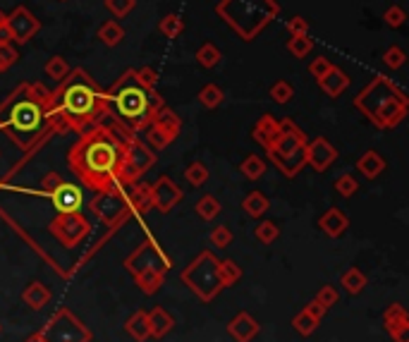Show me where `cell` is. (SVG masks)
Masks as SVG:
<instances>
[{
	"mask_svg": "<svg viewBox=\"0 0 409 342\" xmlns=\"http://www.w3.org/2000/svg\"><path fill=\"white\" fill-rule=\"evenodd\" d=\"M335 192L340 194V197H344V199L354 197V194L359 192V182H357V177L349 175V172H344V175H340V177H337V180H335Z\"/></svg>",
	"mask_w": 409,
	"mask_h": 342,
	"instance_id": "obj_45",
	"label": "cell"
},
{
	"mask_svg": "<svg viewBox=\"0 0 409 342\" xmlns=\"http://www.w3.org/2000/svg\"><path fill=\"white\" fill-rule=\"evenodd\" d=\"M240 172L247 177V180H251V182L261 180V177L266 175V161H263L261 156H256V154L247 156V158L240 163Z\"/></svg>",
	"mask_w": 409,
	"mask_h": 342,
	"instance_id": "obj_34",
	"label": "cell"
},
{
	"mask_svg": "<svg viewBox=\"0 0 409 342\" xmlns=\"http://www.w3.org/2000/svg\"><path fill=\"white\" fill-rule=\"evenodd\" d=\"M108 115L106 91L94 81L86 70H69L62 81H58V89L51 91L48 101L46 124L53 134L62 129L82 134L84 129L99 124L101 117Z\"/></svg>",
	"mask_w": 409,
	"mask_h": 342,
	"instance_id": "obj_1",
	"label": "cell"
},
{
	"mask_svg": "<svg viewBox=\"0 0 409 342\" xmlns=\"http://www.w3.org/2000/svg\"><path fill=\"white\" fill-rule=\"evenodd\" d=\"M51 91L39 81L19 84L12 94L0 103V129L19 146L22 151L34 149L43 134H53L46 124Z\"/></svg>",
	"mask_w": 409,
	"mask_h": 342,
	"instance_id": "obj_3",
	"label": "cell"
},
{
	"mask_svg": "<svg viewBox=\"0 0 409 342\" xmlns=\"http://www.w3.org/2000/svg\"><path fill=\"white\" fill-rule=\"evenodd\" d=\"M147 321H149V333L153 340H163L165 335L170 333L172 328H175V318H172V314L168 309L163 307H153L147 311Z\"/></svg>",
	"mask_w": 409,
	"mask_h": 342,
	"instance_id": "obj_23",
	"label": "cell"
},
{
	"mask_svg": "<svg viewBox=\"0 0 409 342\" xmlns=\"http://www.w3.org/2000/svg\"><path fill=\"white\" fill-rule=\"evenodd\" d=\"M242 280V266L233 259H223L220 261V282L223 287H233Z\"/></svg>",
	"mask_w": 409,
	"mask_h": 342,
	"instance_id": "obj_39",
	"label": "cell"
},
{
	"mask_svg": "<svg viewBox=\"0 0 409 342\" xmlns=\"http://www.w3.org/2000/svg\"><path fill=\"white\" fill-rule=\"evenodd\" d=\"M354 106L378 129H392L405 120L409 111L407 94L387 77H374L354 99Z\"/></svg>",
	"mask_w": 409,
	"mask_h": 342,
	"instance_id": "obj_5",
	"label": "cell"
},
{
	"mask_svg": "<svg viewBox=\"0 0 409 342\" xmlns=\"http://www.w3.org/2000/svg\"><path fill=\"white\" fill-rule=\"evenodd\" d=\"M271 209V202H268V197L263 192H258V189H254V192H249L244 199H242V211H244L249 218H261L266 211Z\"/></svg>",
	"mask_w": 409,
	"mask_h": 342,
	"instance_id": "obj_31",
	"label": "cell"
},
{
	"mask_svg": "<svg viewBox=\"0 0 409 342\" xmlns=\"http://www.w3.org/2000/svg\"><path fill=\"white\" fill-rule=\"evenodd\" d=\"M125 333L132 338L134 342H147L151 338L149 333V321H147V311L144 309H139V311H134L132 316L125 321Z\"/></svg>",
	"mask_w": 409,
	"mask_h": 342,
	"instance_id": "obj_29",
	"label": "cell"
},
{
	"mask_svg": "<svg viewBox=\"0 0 409 342\" xmlns=\"http://www.w3.org/2000/svg\"><path fill=\"white\" fill-rule=\"evenodd\" d=\"M316 302L321 304L323 309H333L337 302H340V292H337V287H333V285H323L319 292H316V297H314Z\"/></svg>",
	"mask_w": 409,
	"mask_h": 342,
	"instance_id": "obj_47",
	"label": "cell"
},
{
	"mask_svg": "<svg viewBox=\"0 0 409 342\" xmlns=\"http://www.w3.org/2000/svg\"><path fill=\"white\" fill-rule=\"evenodd\" d=\"M280 237V227L273 220H261L254 227V240L261 244H273Z\"/></svg>",
	"mask_w": 409,
	"mask_h": 342,
	"instance_id": "obj_42",
	"label": "cell"
},
{
	"mask_svg": "<svg viewBox=\"0 0 409 342\" xmlns=\"http://www.w3.org/2000/svg\"><path fill=\"white\" fill-rule=\"evenodd\" d=\"M337 161V149L326 137H316L306 141V165L314 168V172H326Z\"/></svg>",
	"mask_w": 409,
	"mask_h": 342,
	"instance_id": "obj_18",
	"label": "cell"
},
{
	"mask_svg": "<svg viewBox=\"0 0 409 342\" xmlns=\"http://www.w3.org/2000/svg\"><path fill=\"white\" fill-rule=\"evenodd\" d=\"M182 199H185V192L168 175H160L151 184V202H153V209L160 211V213H170Z\"/></svg>",
	"mask_w": 409,
	"mask_h": 342,
	"instance_id": "obj_16",
	"label": "cell"
},
{
	"mask_svg": "<svg viewBox=\"0 0 409 342\" xmlns=\"http://www.w3.org/2000/svg\"><path fill=\"white\" fill-rule=\"evenodd\" d=\"M287 31L290 36H306L309 34V22L299 17V15H294L292 19H287Z\"/></svg>",
	"mask_w": 409,
	"mask_h": 342,
	"instance_id": "obj_54",
	"label": "cell"
},
{
	"mask_svg": "<svg viewBox=\"0 0 409 342\" xmlns=\"http://www.w3.org/2000/svg\"><path fill=\"white\" fill-rule=\"evenodd\" d=\"M383 63H385V67H390V70H400L402 65L407 63V53L402 51L400 46H390L383 53Z\"/></svg>",
	"mask_w": 409,
	"mask_h": 342,
	"instance_id": "obj_48",
	"label": "cell"
},
{
	"mask_svg": "<svg viewBox=\"0 0 409 342\" xmlns=\"http://www.w3.org/2000/svg\"><path fill=\"white\" fill-rule=\"evenodd\" d=\"M311 48H314V39H309V34L306 36H290L287 39V51L292 53L294 58H306L311 53Z\"/></svg>",
	"mask_w": 409,
	"mask_h": 342,
	"instance_id": "obj_43",
	"label": "cell"
},
{
	"mask_svg": "<svg viewBox=\"0 0 409 342\" xmlns=\"http://www.w3.org/2000/svg\"><path fill=\"white\" fill-rule=\"evenodd\" d=\"M357 170L362 172V175L366 177V180H376V177H378L381 172L385 170V158L378 154V151L369 149V151H364V154L359 156V161H357Z\"/></svg>",
	"mask_w": 409,
	"mask_h": 342,
	"instance_id": "obj_27",
	"label": "cell"
},
{
	"mask_svg": "<svg viewBox=\"0 0 409 342\" xmlns=\"http://www.w3.org/2000/svg\"><path fill=\"white\" fill-rule=\"evenodd\" d=\"M0 43H12V36H10L8 26H5V22L0 24Z\"/></svg>",
	"mask_w": 409,
	"mask_h": 342,
	"instance_id": "obj_57",
	"label": "cell"
},
{
	"mask_svg": "<svg viewBox=\"0 0 409 342\" xmlns=\"http://www.w3.org/2000/svg\"><path fill=\"white\" fill-rule=\"evenodd\" d=\"M319 86L326 91L328 96H331V99H337V96H340L342 91L349 86V77H347V72H342L340 67L333 65V67L319 79Z\"/></svg>",
	"mask_w": 409,
	"mask_h": 342,
	"instance_id": "obj_25",
	"label": "cell"
},
{
	"mask_svg": "<svg viewBox=\"0 0 409 342\" xmlns=\"http://www.w3.org/2000/svg\"><path fill=\"white\" fill-rule=\"evenodd\" d=\"M22 302L31 309V311H41L51 304V290L43 285L41 280H29L22 290Z\"/></svg>",
	"mask_w": 409,
	"mask_h": 342,
	"instance_id": "obj_24",
	"label": "cell"
},
{
	"mask_svg": "<svg viewBox=\"0 0 409 342\" xmlns=\"http://www.w3.org/2000/svg\"><path fill=\"white\" fill-rule=\"evenodd\" d=\"M134 74H137V79L142 81L147 89H156V84H158V72H156L153 67H149V65H144V67L134 70Z\"/></svg>",
	"mask_w": 409,
	"mask_h": 342,
	"instance_id": "obj_52",
	"label": "cell"
},
{
	"mask_svg": "<svg viewBox=\"0 0 409 342\" xmlns=\"http://www.w3.org/2000/svg\"><path fill=\"white\" fill-rule=\"evenodd\" d=\"M194 211H197V215L201 220H206V222H211L218 218V213H220V202L215 197H211V194H206V197H201L197 202V206H194Z\"/></svg>",
	"mask_w": 409,
	"mask_h": 342,
	"instance_id": "obj_35",
	"label": "cell"
},
{
	"mask_svg": "<svg viewBox=\"0 0 409 342\" xmlns=\"http://www.w3.org/2000/svg\"><path fill=\"white\" fill-rule=\"evenodd\" d=\"M331 67H333V63L328 60L326 56H319V58H314V63L309 65V74H311V77H316V81H319Z\"/></svg>",
	"mask_w": 409,
	"mask_h": 342,
	"instance_id": "obj_53",
	"label": "cell"
},
{
	"mask_svg": "<svg viewBox=\"0 0 409 342\" xmlns=\"http://www.w3.org/2000/svg\"><path fill=\"white\" fill-rule=\"evenodd\" d=\"M223 101H225V91L220 89L218 84H206L201 91H199V103H201L203 108H208V111L218 108Z\"/></svg>",
	"mask_w": 409,
	"mask_h": 342,
	"instance_id": "obj_37",
	"label": "cell"
},
{
	"mask_svg": "<svg viewBox=\"0 0 409 342\" xmlns=\"http://www.w3.org/2000/svg\"><path fill=\"white\" fill-rule=\"evenodd\" d=\"M319 323H321L319 318L311 316L306 309H299V311L292 316V328L297 330L301 338H309V335H314L316 330H319Z\"/></svg>",
	"mask_w": 409,
	"mask_h": 342,
	"instance_id": "obj_33",
	"label": "cell"
},
{
	"mask_svg": "<svg viewBox=\"0 0 409 342\" xmlns=\"http://www.w3.org/2000/svg\"><path fill=\"white\" fill-rule=\"evenodd\" d=\"M278 122L280 132L276 141L266 149V154L285 177H294L306 165V141L309 139H306L304 129L297 127L290 117H283Z\"/></svg>",
	"mask_w": 409,
	"mask_h": 342,
	"instance_id": "obj_7",
	"label": "cell"
},
{
	"mask_svg": "<svg viewBox=\"0 0 409 342\" xmlns=\"http://www.w3.org/2000/svg\"><path fill=\"white\" fill-rule=\"evenodd\" d=\"M304 309H306V311L311 314V316H316V318H319V321H323V316H326V309H323L321 304L316 302V300H311L309 304H306Z\"/></svg>",
	"mask_w": 409,
	"mask_h": 342,
	"instance_id": "obj_56",
	"label": "cell"
},
{
	"mask_svg": "<svg viewBox=\"0 0 409 342\" xmlns=\"http://www.w3.org/2000/svg\"><path fill=\"white\" fill-rule=\"evenodd\" d=\"M347 227H349L347 213H344L342 209H337V206H333V209L323 211V215L319 218V230L326 237H331V240H337V237H342L344 232H347Z\"/></svg>",
	"mask_w": 409,
	"mask_h": 342,
	"instance_id": "obj_22",
	"label": "cell"
},
{
	"mask_svg": "<svg viewBox=\"0 0 409 342\" xmlns=\"http://www.w3.org/2000/svg\"><path fill=\"white\" fill-rule=\"evenodd\" d=\"M134 282H137V287L144 292V295H156V292L160 290V287L165 285V273L163 270H153V268H149V270H142L139 275H134Z\"/></svg>",
	"mask_w": 409,
	"mask_h": 342,
	"instance_id": "obj_30",
	"label": "cell"
},
{
	"mask_svg": "<svg viewBox=\"0 0 409 342\" xmlns=\"http://www.w3.org/2000/svg\"><path fill=\"white\" fill-rule=\"evenodd\" d=\"M5 22V15H3V10H0V24H3Z\"/></svg>",
	"mask_w": 409,
	"mask_h": 342,
	"instance_id": "obj_59",
	"label": "cell"
},
{
	"mask_svg": "<svg viewBox=\"0 0 409 342\" xmlns=\"http://www.w3.org/2000/svg\"><path fill=\"white\" fill-rule=\"evenodd\" d=\"M122 149H125V139H120L115 129L106 124H94L84 129L77 144L69 149L67 165L91 192H108L117 187L115 170L122 161Z\"/></svg>",
	"mask_w": 409,
	"mask_h": 342,
	"instance_id": "obj_2",
	"label": "cell"
},
{
	"mask_svg": "<svg viewBox=\"0 0 409 342\" xmlns=\"http://www.w3.org/2000/svg\"><path fill=\"white\" fill-rule=\"evenodd\" d=\"M215 15L242 41H254L280 15V5L276 0H220L215 5Z\"/></svg>",
	"mask_w": 409,
	"mask_h": 342,
	"instance_id": "obj_6",
	"label": "cell"
},
{
	"mask_svg": "<svg viewBox=\"0 0 409 342\" xmlns=\"http://www.w3.org/2000/svg\"><path fill=\"white\" fill-rule=\"evenodd\" d=\"M5 26H8L15 43H26L39 34L41 22L36 19V15L31 13V10H26L24 5H17V8L5 17Z\"/></svg>",
	"mask_w": 409,
	"mask_h": 342,
	"instance_id": "obj_15",
	"label": "cell"
},
{
	"mask_svg": "<svg viewBox=\"0 0 409 342\" xmlns=\"http://www.w3.org/2000/svg\"><path fill=\"white\" fill-rule=\"evenodd\" d=\"M134 5H137V0H106V8L120 19L127 17V15L132 13Z\"/></svg>",
	"mask_w": 409,
	"mask_h": 342,
	"instance_id": "obj_50",
	"label": "cell"
},
{
	"mask_svg": "<svg viewBox=\"0 0 409 342\" xmlns=\"http://www.w3.org/2000/svg\"><path fill=\"white\" fill-rule=\"evenodd\" d=\"M46 342H91L94 333L89 330V325H84L69 311L67 307H60L53 311V316L43 323L39 330Z\"/></svg>",
	"mask_w": 409,
	"mask_h": 342,
	"instance_id": "obj_10",
	"label": "cell"
},
{
	"mask_svg": "<svg viewBox=\"0 0 409 342\" xmlns=\"http://www.w3.org/2000/svg\"><path fill=\"white\" fill-rule=\"evenodd\" d=\"M366 282H369V278H366V273L362 268H357V266H352V268H347L344 273L340 275V287L344 292H347L349 297H357L364 292Z\"/></svg>",
	"mask_w": 409,
	"mask_h": 342,
	"instance_id": "obj_28",
	"label": "cell"
},
{
	"mask_svg": "<svg viewBox=\"0 0 409 342\" xmlns=\"http://www.w3.org/2000/svg\"><path fill=\"white\" fill-rule=\"evenodd\" d=\"M156 163V154L147 146V141H142L139 137H132L125 141V149H122V161L115 170V182L117 187H129V184L142 180L144 172H149Z\"/></svg>",
	"mask_w": 409,
	"mask_h": 342,
	"instance_id": "obj_9",
	"label": "cell"
},
{
	"mask_svg": "<svg viewBox=\"0 0 409 342\" xmlns=\"http://www.w3.org/2000/svg\"><path fill=\"white\" fill-rule=\"evenodd\" d=\"M125 199L127 206L132 211V215H147L151 209H153V202H151V184L147 182H134L125 187Z\"/></svg>",
	"mask_w": 409,
	"mask_h": 342,
	"instance_id": "obj_21",
	"label": "cell"
},
{
	"mask_svg": "<svg viewBox=\"0 0 409 342\" xmlns=\"http://www.w3.org/2000/svg\"><path fill=\"white\" fill-rule=\"evenodd\" d=\"M220 60H223V53H220L218 46H213V43H203V46H199L197 63L201 65V67L213 70L215 65H220Z\"/></svg>",
	"mask_w": 409,
	"mask_h": 342,
	"instance_id": "obj_36",
	"label": "cell"
},
{
	"mask_svg": "<svg viewBox=\"0 0 409 342\" xmlns=\"http://www.w3.org/2000/svg\"><path fill=\"white\" fill-rule=\"evenodd\" d=\"M225 330H228V335L235 342H251V340H256L258 333H261V325H258V321L251 316V314L240 311L233 321L225 325Z\"/></svg>",
	"mask_w": 409,
	"mask_h": 342,
	"instance_id": "obj_20",
	"label": "cell"
},
{
	"mask_svg": "<svg viewBox=\"0 0 409 342\" xmlns=\"http://www.w3.org/2000/svg\"><path fill=\"white\" fill-rule=\"evenodd\" d=\"M383 328L395 342H409V316L402 304H390L383 311Z\"/></svg>",
	"mask_w": 409,
	"mask_h": 342,
	"instance_id": "obj_19",
	"label": "cell"
},
{
	"mask_svg": "<svg viewBox=\"0 0 409 342\" xmlns=\"http://www.w3.org/2000/svg\"><path fill=\"white\" fill-rule=\"evenodd\" d=\"M17 60H19L17 48H15L12 43H0V72L10 70Z\"/></svg>",
	"mask_w": 409,
	"mask_h": 342,
	"instance_id": "obj_49",
	"label": "cell"
},
{
	"mask_svg": "<svg viewBox=\"0 0 409 342\" xmlns=\"http://www.w3.org/2000/svg\"><path fill=\"white\" fill-rule=\"evenodd\" d=\"M99 41L106 43V46H110V48L120 46V43L125 41V29H122L115 19H108L99 26Z\"/></svg>",
	"mask_w": 409,
	"mask_h": 342,
	"instance_id": "obj_32",
	"label": "cell"
},
{
	"mask_svg": "<svg viewBox=\"0 0 409 342\" xmlns=\"http://www.w3.org/2000/svg\"><path fill=\"white\" fill-rule=\"evenodd\" d=\"M182 282L185 287H190L194 297H199V302L208 304L220 295V290H225L220 282V261L213 256V252H201L194 261L182 270Z\"/></svg>",
	"mask_w": 409,
	"mask_h": 342,
	"instance_id": "obj_8",
	"label": "cell"
},
{
	"mask_svg": "<svg viewBox=\"0 0 409 342\" xmlns=\"http://www.w3.org/2000/svg\"><path fill=\"white\" fill-rule=\"evenodd\" d=\"M106 103H108V115L112 122L120 127L129 129L132 134H139L147 129L151 117L156 115L165 101L158 96L156 89H147L142 81L137 79L134 70H125L115 84L106 91Z\"/></svg>",
	"mask_w": 409,
	"mask_h": 342,
	"instance_id": "obj_4",
	"label": "cell"
},
{
	"mask_svg": "<svg viewBox=\"0 0 409 342\" xmlns=\"http://www.w3.org/2000/svg\"><path fill=\"white\" fill-rule=\"evenodd\" d=\"M125 268L132 273V278L142 273V270H149V268L168 273V270L172 268V259L165 254V249L160 247L153 237H147V240L139 244V247L125 259Z\"/></svg>",
	"mask_w": 409,
	"mask_h": 342,
	"instance_id": "obj_12",
	"label": "cell"
},
{
	"mask_svg": "<svg viewBox=\"0 0 409 342\" xmlns=\"http://www.w3.org/2000/svg\"><path fill=\"white\" fill-rule=\"evenodd\" d=\"M280 132V122L276 120L273 115H263L261 120L254 124V129H251V139L256 141V144H261L263 149H268V146L276 141Z\"/></svg>",
	"mask_w": 409,
	"mask_h": 342,
	"instance_id": "obj_26",
	"label": "cell"
},
{
	"mask_svg": "<svg viewBox=\"0 0 409 342\" xmlns=\"http://www.w3.org/2000/svg\"><path fill=\"white\" fill-rule=\"evenodd\" d=\"M383 19H385V24H387V26H392V29H400V26H405L407 15H405V10H402V8H397V5H392V8H387V10H385Z\"/></svg>",
	"mask_w": 409,
	"mask_h": 342,
	"instance_id": "obj_51",
	"label": "cell"
},
{
	"mask_svg": "<svg viewBox=\"0 0 409 342\" xmlns=\"http://www.w3.org/2000/svg\"><path fill=\"white\" fill-rule=\"evenodd\" d=\"M182 129V120L170 111L168 106H160L156 111V115L151 117V122L144 129V137H147V146L151 151H160L165 146H170L177 139Z\"/></svg>",
	"mask_w": 409,
	"mask_h": 342,
	"instance_id": "obj_13",
	"label": "cell"
},
{
	"mask_svg": "<svg viewBox=\"0 0 409 342\" xmlns=\"http://www.w3.org/2000/svg\"><path fill=\"white\" fill-rule=\"evenodd\" d=\"M62 3H65V0H62Z\"/></svg>",
	"mask_w": 409,
	"mask_h": 342,
	"instance_id": "obj_60",
	"label": "cell"
},
{
	"mask_svg": "<svg viewBox=\"0 0 409 342\" xmlns=\"http://www.w3.org/2000/svg\"><path fill=\"white\" fill-rule=\"evenodd\" d=\"M158 31L163 36H168V39H177V36L185 31V19H182L180 15H175V13L165 15V17L158 22Z\"/></svg>",
	"mask_w": 409,
	"mask_h": 342,
	"instance_id": "obj_38",
	"label": "cell"
},
{
	"mask_svg": "<svg viewBox=\"0 0 409 342\" xmlns=\"http://www.w3.org/2000/svg\"><path fill=\"white\" fill-rule=\"evenodd\" d=\"M60 182H62V177L58 175V172H46V175H43V180H41V189H43L41 194H46V197H48V194H51Z\"/></svg>",
	"mask_w": 409,
	"mask_h": 342,
	"instance_id": "obj_55",
	"label": "cell"
},
{
	"mask_svg": "<svg viewBox=\"0 0 409 342\" xmlns=\"http://www.w3.org/2000/svg\"><path fill=\"white\" fill-rule=\"evenodd\" d=\"M48 199H51L53 209H56L58 213H77L84 204L82 187H77V184H72V182H65V180L48 194Z\"/></svg>",
	"mask_w": 409,
	"mask_h": 342,
	"instance_id": "obj_17",
	"label": "cell"
},
{
	"mask_svg": "<svg viewBox=\"0 0 409 342\" xmlns=\"http://www.w3.org/2000/svg\"><path fill=\"white\" fill-rule=\"evenodd\" d=\"M43 72H46V77H51L53 81H62L69 74V65L62 56H53V58H48L46 65H43Z\"/></svg>",
	"mask_w": 409,
	"mask_h": 342,
	"instance_id": "obj_40",
	"label": "cell"
},
{
	"mask_svg": "<svg viewBox=\"0 0 409 342\" xmlns=\"http://www.w3.org/2000/svg\"><path fill=\"white\" fill-rule=\"evenodd\" d=\"M89 211L101 222H106V225L110 227V232H115L122 222H127L132 218V211H129V206H127L125 189L122 187L108 189V192H96V197L89 202Z\"/></svg>",
	"mask_w": 409,
	"mask_h": 342,
	"instance_id": "obj_11",
	"label": "cell"
},
{
	"mask_svg": "<svg viewBox=\"0 0 409 342\" xmlns=\"http://www.w3.org/2000/svg\"><path fill=\"white\" fill-rule=\"evenodd\" d=\"M208 242H211V247H215V249L230 247V244H233V230H230L228 225L213 227V230L208 232Z\"/></svg>",
	"mask_w": 409,
	"mask_h": 342,
	"instance_id": "obj_44",
	"label": "cell"
},
{
	"mask_svg": "<svg viewBox=\"0 0 409 342\" xmlns=\"http://www.w3.org/2000/svg\"><path fill=\"white\" fill-rule=\"evenodd\" d=\"M292 96H294V89H292V84H290V81L280 79V81H276V84L271 86V99L276 103H280V106H285V103L292 101Z\"/></svg>",
	"mask_w": 409,
	"mask_h": 342,
	"instance_id": "obj_46",
	"label": "cell"
},
{
	"mask_svg": "<svg viewBox=\"0 0 409 342\" xmlns=\"http://www.w3.org/2000/svg\"><path fill=\"white\" fill-rule=\"evenodd\" d=\"M24 342H46V340H43V335L39 333V330H36V333H31Z\"/></svg>",
	"mask_w": 409,
	"mask_h": 342,
	"instance_id": "obj_58",
	"label": "cell"
},
{
	"mask_svg": "<svg viewBox=\"0 0 409 342\" xmlns=\"http://www.w3.org/2000/svg\"><path fill=\"white\" fill-rule=\"evenodd\" d=\"M48 232L58 240V244L65 249H74L82 244L91 232V222L86 220L84 213H58L56 218L48 222Z\"/></svg>",
	"mask_w": 409,
	"mask_h": 342,
	"instance_id": "obj_14",
	"label": "cell"
},
{
	"mask_svg": "<svg viewBox=\"0 0 409 342\" xmlns=\"http://www.w3.org/2000/svg\"><path fill=\"white\" fill-rule=\"evenodd\" d=\"M208 168L203 165L201 161H192L190 165L185 168V177H187V182L192 184V187H201V184H206L208 182Z\"/></svg>",
	"mask_w": 409,
	"mask_h": 342,
	"instance_id": "obj_41",
	"label": "cell"
}]
</instances>
